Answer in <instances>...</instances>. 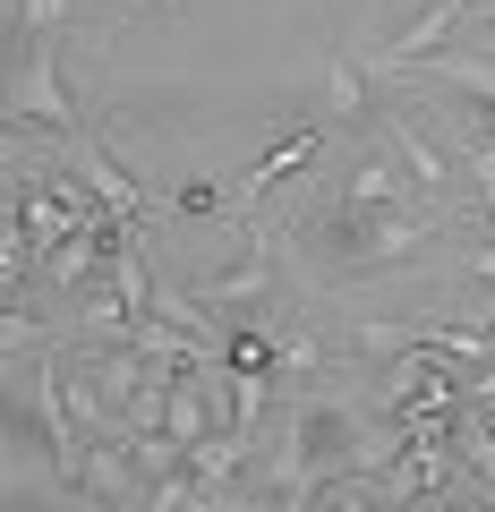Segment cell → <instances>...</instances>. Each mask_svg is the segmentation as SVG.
Here are the masks:
<instances>
[{"instance_id":"obj_1","label":"cell","mask_w":495,"mask_h":512,"mask_svg":"<svg viewBox=\"0 0 495 512\" xmlns=\"http://www.w3.org/2000/svg\"><path fill=\"white\" fill-rule=\"evenodd\" d=\"M77 180L94 188V205H103L111 222H129V231H137V180L103 154V137H77Z\"/></svg>"},{"instance_id":"obj_2","label":"cell","mask_w":495,"mask_h":512,"mask_svg":"<svg viewBox=\"0 0 495 512\" xmlns=\"http://www.w3.org/2000/svg\"><path fill=\"white\" fill-rule=\"evenodd\" d=\"M316 146H325V128H316V120H299V128H291V137H282V146H274V154H265V163H257V171H248V180H239V197H265V188H282V180H291V171H299V163H308V154H316Z\"/></svg>"},{"instance_id":"obj_3","label":"cell","mask_w":495,"mask_h":512,"mask_svg":"<svg viewBox=\"0 0 495 512\" xmlns=\"http://www.w3.org/2000/svg\"><path fill=\"white\" fill-rule=\"evenodd\" d=\"M171 205H180V214H214L222 188H214V180H188V188H171Z\"/></svg>"}]
</instances>
